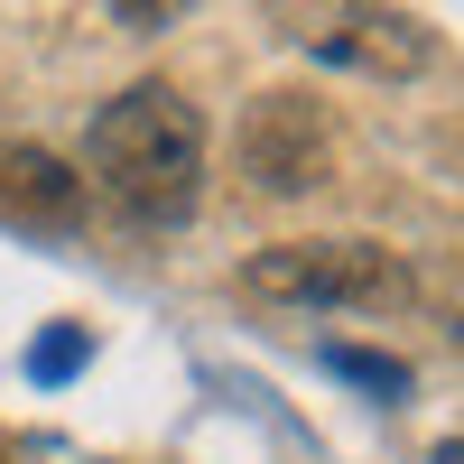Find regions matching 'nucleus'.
Returning a JSON list of instances; mask_svg holds the SVG:
<instances>
[{
  "label": "nucleus",
  "instance_id": "obj_3",
  "mask_svg": "<svg viewBox=\"0 0 464 464\" xmlns=\"http://www.w3.org/2000/svg\"><path fill=\"white\" fill-rule=\"evenodd\" d=\"M232 168H242V177H251V196H269V205L316 196V186L334 177V121H325V102H316V93H297V84L251 93L242 130H232Z\"/></svg>",
  "mask_w": 464,
  "mask_h": 464
},
{
  "label": "nucleus",
  "instance_id": "obj_7",
  "mask_svg": "<svg viewBox=\"0 0 464 464\" xmlns=\"http://www.w3.org/2000/svg\"><path fill=\"white\" fill-rule=\"evenodd\" d=\"M84 325H47L37 334V353H28V381H65V372H84Z\"/></svg>",
  "mask_w": 464,
  "mask_h": 464
},
{
  "label": "nucleus",
  "instance_id": "obj_1",
  "mask_svg": "<svg viewBox=\"0 0 464 464\" xmlns=\"http://www.w3.org/2000/svg\"><path fill=\"white\" fill-rule=\"evenodd\" d=\"M84 186H102L130 223H177L205 186V111L177 84H130L84 130Z\"/></svg>",
  "mask_w": 464,
  "mask_h": 464
},
{
  "label": "nucleus",
  "instance_id": "obj_4",
  "mask_svg": "<svg viewBox=\"0 0 464 464\" xmlns=\"http://www.w3.org/2000/svg\"><path fill=\"white\" fill-rule=\"evenodd\" d=\"M279 37L306 56H325L343 74H372V84H409V74L437 65V28L418 10H372V0H343V10H279Z\"/></svg>",
  "mask_w": 464,
  "mask_h": 464
},
{
  "label": "nucleus",
  "instance_id": "obj_6",
  "mask_svg": "<svg viewBox=\"0 0 464 464\" xmlns=\"http://www.w3.org/2000/svg\"><path fill=\"white\" fill-rule=\"evenodd\" d=\"M325 362H334L343 381H362V391H381V400H400V391H409V362H391V353H362V343H325Z\"/></svg>",
  "mask_w": 464,
  "mask_h": 464
},
{
  "label": "nucleus",
  "instance_id": "obj_2",
  "mask_svg": "<svg viewBox=\"0 0 464 464\" xmlns=\"http://www.w3.org/2000/svg\"><path fill=\"white\" fill-rule=\"evenodd\" d=\"M242 288L251 306H334V316H400L418 297L409 260L381 251V242H353V232H325V242H269L242 260Z\"/></svg>",
  "mask_w": 464,
  "mask_h": 464
},
{
  "label": "nucleus",
  "instance_id": "obj_8",
  "mask_svg": "<svg viewBox=\"0 0 464 464\" xmlns=\"http://www.w3.org/2000/svg\"><path fill=\"white\" fill-rule=\"evenodd\" d=\"M437 464H464V446H437Z\"/></svg>",
  "mask_w": 464,
  "mask_h": 464
},
{
  "label": "nucleus",
  "instance_id": "obj_9",
  "mask_svg": "<svg viewBox=\"0 0 464 464\" xmlns=\"http://www.w3.org/2000/svg\"><path fill=\"white\" fill-rule=\"evenodd\" d=\"M0 464H10V446H0Z\"/></svg>",
  "mask_w": 464,
  "mask_h": 464
},
{
  "label": "nucleus",
  "instance_id": "obj_5",
  "mask_svg": "<svg viewBox=\"0 0 464 464\" xmlns=\"http://www.w3.org/2000/svg\"><path fill=\"white\" fill-rule=\"evenodd\" d=\"M84 168L37 140H0V232H74L84 223Z\"/></svg>",
  "mask_w": 464,
  "mask_h": 464
}]
</instances>
